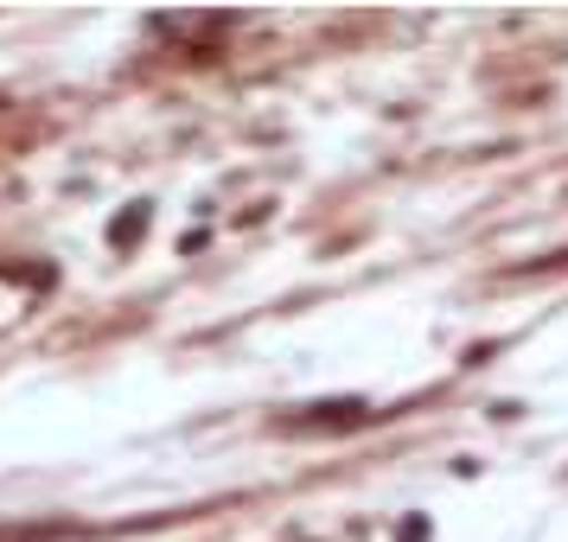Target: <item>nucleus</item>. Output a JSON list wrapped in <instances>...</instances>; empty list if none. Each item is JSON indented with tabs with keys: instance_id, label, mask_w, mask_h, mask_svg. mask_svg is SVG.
<instances>
[{
	"instance_id": "1",
	"label": "nucleus",
	"mask_w": 568,
	"mask_h": 542,
	"mask_svg": "<svg viewBox=\"0 0 568 542\" xmlns=\"http://www.w3.org/2000/svg\"><path fill=\"white\" fill-rule=\"evenodd\" d=\"M364 415H371V409H364L358 396H345V402H313L307 421H320V428H338V421H364Z\"/></svg>"
},
{
	"instance_id": "2",
	"label": "nucleus",
	"mask_w": 568,
	"mask_h": 542,
	"mask_svg": "<svg viewBox=\"0 0 568 542\" xmlns=\"http://www.w3.org/2000/svg\"><path fill=\"white\" fill-rule=\"evenodd\" d=\"M141 231H148V205H129L122 217H115V224H109V243H115V249H129Z\"/></svg>"
}]
</instances>
